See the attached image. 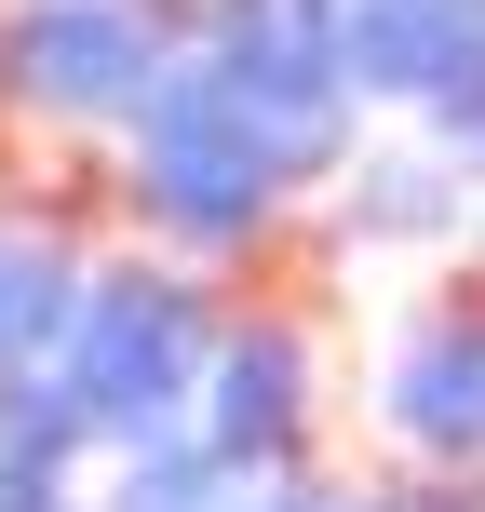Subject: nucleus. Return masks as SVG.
<instances>
[{"mask_svg":"<svg viewBox=\"0 0 485 512\" xmlns=\"http://www.w3.org/2000/svg\"><path fill=\"white\" fill-rule=\"evenodd\" d=\"M108 162H122V230L203 256V270H270L283 230L310 216V176L283 162V135L256 122V108L216 81V54L189 41L176 68L149 81V108H135L122 135H108Z\"/></svg>","mask_w":485,"mask_h":512,"instance_id":"f257e3e1","label":"nucleus"},{"mask_svg":"<svg viewBox=\"0 0 485 512\" xmlns=\"http://www.w3.org/2000/svg\"><path fill=\"white\" fill-rule=\"evenodd\" d=\"M216 324H230V270H203V256H176V243H149V230L95 243L54 378L81 391V418H95L108 459H122V445L189 432V391H203Z\"/></svg>","mask_w":485,"mask_h":512,"instance_id":"f03ea898","label":"nucleus"},{"mask_svg":"<svg viewBox=\"0 0 485 512\" xmlns=\"http://www.w3.org/2000/svg\"><path fill=\"white\" fill-rule=\"evenodd\" d=\"M203 0H0V135H108L189 54Z\"/></svg>","mask_w":485,"mask_h":512,"instance_id":"7ed1b4c3","label":"nucleus"},{"mask_svg":"<svg viewBox=\"0 0 485 512\" xmlns=\"http://www.w3.org/2000/svg\"><path fill=\"white\" fill-rule=\"evenodd\" d=\"M324 405H337V364H324L310 297H283L270 270H243L230 324H216V351H203V391H189V445L230 459L243 486H283V472L324 459Z\"/></svg>","mask_w":485,"mask_h":512,"instance_id":"20e7f679","label":"nucleus"},{"mask_svg":"<svg viewBox=\"0 0 485 512\" xmlns=\"http://www.w3.org/2000/svg\"><path fill=\"white\" fill-rule=\"evenodd\" d=\"M189 41H203L216 81H230L256 122L283 135V162H297L310 189L364 149V122H378V108L351 95V0H203V14H189Z\"/></svg>","mask_w":485,"mask_h":512,"instance_id":"39448f33","label":"nucleus"},{"mask_svg":"<svg viewBox=\"0 0 485 512\" xmlns=\"http://www.w3.org/2000/svg\"><path fill=\"white\" fill-rule=\"evenodd\" d=\"M378 459L418 472H485V256H459L445 283H418L378 337Z\"/></svg>","mask_w":485,"mask_h":512,"instance_id":"423d86ee","label":"nucleus"},{"mask_svg":"<svg viewBox=\"0 0 485 512\" xmlns=\"http://www.w3.org/2000/svg\"><path fill=\"white\" fill-rule=\"evenodd\" d=\"M472 203H485V176L445 149V135H418V122L364 135V149L310 189V216H324L337 256H459L472 243Z\"/></svg>","mask_w":485,"mask_h":512,"instance_id":"0eeeda50","label":"nucleus"},{"mask_svg":"<svg viewBox=\"0 0 485 512\" xmlns=\"http://www.w3.org/2000/svg\"><path fill=\"white\" fill-rule=\"evenodd\" d=\"M108 472L95 418L54 364H0V512H81Z\"/></svg>","mask_w":485,"mask_h":512,"instance_id":"6e6552de","label":"nucleus"},{"mask_svg":"<svg viewBox=\"0 0 485 512\" xmlns=\"http://www.w3.org/2000/svg\"><path fill=\"white\" fill-rule=\"evenodd\" d=\"M485 54V0H351V95L378 122H405L418 95H445Z\"/></svg>","mask_w":485,"mask_h":512,"instance_id":"1a4fd4ad","label":"nucleus"},{"mask_svg":"<svg viewBox=\"0 0 485 512\" xmlns=\"http://www.w3.org/2000/svg\"><path fill=\"white\" fill-rule=\"evenodd\" d=\"M81 270H95V243H81L68 216H14V230H0V364H54L68 351Z\"/></svg>","mask_w":485,"mask_h":512,"instance_id":"9d476101","label":"nucleus"},{"mask_svg":"<svg viewBox=\"0 0 485 512\" xmlns=\"http://www.w3.org/2000/svg\"><path fill=\"white\" fill-rule=\"evenodd\" d=\"M81 512H270V486H243L230 459H203L189 432H162V445H122Z\"/></svg>","mask_w":485,"mask_h":512,"instance_id":"9b49d317","label":"nucleus"},{"mask_svg":"<svg viewBox=\"0 0 485 512\" xmlns=\"http://www.w3.org/2000/svg\"><path fill=\"white\" fill-rule=\"evenodd\" d=\"M270 512H485V472H418V459L337 472V459H310L270 486Z\"/></svg>","mask_w":485,"mask_h":512,"instance_id":"f8f14e48","label":"nucleus"},{"mask_svg":"<svg viewBox=\"0 0 485 512\" xmlns=\"http://www.w3.org/2000/svg\"><path fill=\"white\" fill-rule=\"evenodd\" d=\"M405 122H418V135H445V149H459V162H472V176H485V54H472V68H459V81H445V95H418V108H405Z\"/></svg>","mask_w":485,"mask_h":512,"instance_id":"ddd939ff","label":"nucleus"},{"mask_svg":"<svg viewBox=\"0 0 485 512\" xmlns=\"http://www.w3.org/2000/svg\"><path fill=\"white\" fill-rule=\"evenodd\" d=\"M459 256H485V203H472V243H459Z\"/></svg>","mask_w":485,"mask_h":512,"instance_id":"4468645a","label":"nucleus"},{"mask_svg":"<svg viewBox=\"0 0 485 512\" xmlns=\"http://www.w3.org/2000/svg\"><path fill=\"white\" fill-rule=\"evenodd\" d=\"M0 230H14V203H0Z\"/></svg>","mask_w":485,"mask_h":512,"instance_id":"2eb2a0df","label":"nucleus"}]
</instances>
